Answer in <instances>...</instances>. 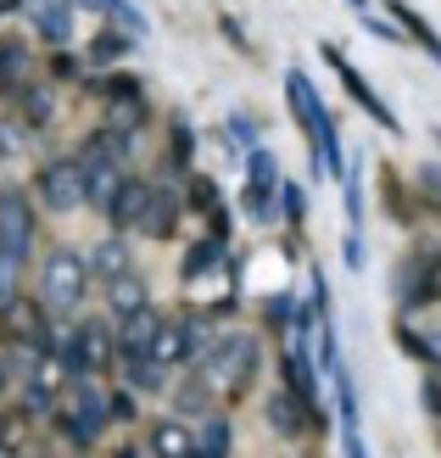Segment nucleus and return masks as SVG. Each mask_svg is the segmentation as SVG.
I'll use <instances>...</instances> for the list:
<instances>
[{"label": "nucleus", "instance_id": "5701e85b", "mask_svg": "<svg viewBox=\"0 0 441 458\" xmlns=\"http://www.w3.org/2000/svg\"><path fill=\"white\" fill-rule=\"evenodd\" d=\"M224 258H229V241L207 235V241H196L191 251H184V268H179V274H184V280H201V274H207V268H218Z\"/></svg>", "mask_w": 441, "mask_h": 458}, {"label": "nucleus", "instance_id": "423d86ee", "mask_svg": "<svg viewBox=\"0 0 441 458\" xmlns=\"http://www.w3.org/2000/svg\"><path fill=\"white\" fill-rule=\"evenodd\" d=\"M318 51H324V62L335 67V79H341V89H346V96H352V101H358V106L369 112V118H375L380 129H391V134H403V118H397V112H391V106H386L380 96H375V84L363 79V67H358L352 56H346L341 45H318Z\"/></svg>", "mask_w": 441, "mask_h": 458}, {"label": "nucleus", "instance_id": "393cba45", "mask_svg": "<svg viewBox=\"0 0 441 458\" xmlns=\"http://www.w3.org/2000/svg\"><path fill=\"white\" fill-rule=\"evenodd\" d=\"M241 213H246L251 224H274V218H280V185H274V191L246 185V191H241Z\"/></svg>", "mask_w": 441, "mask_h": 458}, {"label": "nucleus", "instance_id": "6e6552de", "mask_svg": "<svg viewBox=\"0 0 441 458\" xmlns=\"http://www.w3.org/2000/svg\"><path fill=\"white\" fill-rule=\"evenodd\" d=\"M6 330H12V347H34V352H51V313H45V302H34V296H12L6 308Z\"/></svg>", "mask_w": 441, "mask_h": 458}, {"label": "nucleus", "instance_id": "dca6fc26", "mask_svg": "<svg viewBox=\"0 0 441 458\" xmlns=\"http://www.w3.org/2000/svg\"><path fill=\"white\" fill-rule=\"evenodd\" d=\"M84 168H123L129 163V134H112V129H96L79 151Z\"/></svg>", "mask_w": 441, "mask_h": 458}, {"label": "nucleus", "instance_id": "0eeeda50", "mask_svg": "<svg viewBox=\"0 0 441 458\" xmlns=\"http://www.w3.org/2000/svg\"><path fill=\"white\" fill-rule=\"evenodd\" d=\"M441 296V274H436V251H413L397 268V308L403 313H420Z\"/></svg>", "mask_w": 441, "mask_h": 458}, {"label": "nucleus", "instance_id": "de8ad7c7", "mask_svg": "<svg viewBox=\"0 0 441 458\" xmlns=\"http://www.w3.org/2000/svg\"><path fill=\"white\" fill-rule=\"evenodd\" d=\"M436 274H441V246H436Z\"/></svg>", "mask_w": 441, "mask_h": 458}, {"label": "nucleus", "instance_id": "f8f14e48", "mask_svg": "<svg viewBox=\"0 0 441 458\" xmlns=\"http://www.w3.org/2000/svg\"><path fill=\"white\" fill-rule=\"evenodd\" d=\"M29 84H34V56H29V45L12 39V34H0V96H22Z\"/></svg>", "mask_w": 441, "mask_h": 458}, {"label": "nucleus", "instance_id": "f704fd0d", "mask_svg": "<svg viewBox=\"0 0 441 458\" xmlns=\"http://www.w3.org/2000/svg\"><path fill=\"white\" fill-rule=\"evenodd\" d=\"M341 258H346V268H363V235H352V229H346V246H341Z\"/></svg>", "mask_w": 441, "mask_h": 458}, {"label": "nucleus", "instance_id": "473e14b6", "mask_svg": "<svg viewBox=\"0 0 441 458\" xmlns=\"http://www.w3.org/2000/svg\"><path fill=\"white\" fill-rule=\"evenodd\" d=\"M191 151H196V134L184 123H174V168H191Z\"/></svg>", "mask_w": 441, "mask_h": 458}, {"label": "nucleus", "instance_id": "c9c22d12", "mask_svg": "<svg viewBox=\"0 0 441 458\" xmlns=\"http://www.w3.org/2000/svg\"><path fill=\"white\" fill-rule=\"evenodd\" d=\"M106 408H112V420H123V425L134 420V397H129V392H118V397H106Z\"/></svg>", "mask_w": 441, "mask_h": 458}, {"label": "nucleus", "instance_id": "4be33fe9", "mask_svg": "<svg viewBox=\"0 0 441 458\" xmlns=\"http://www.w3.org/2000/svg\"><path fill=\"white\" fill-rule=\"evenodd\" d=\"M123 386H129V392L157 397V392H168V369L151 363V358H123Z\"/></svg>", "mask_w": 441, "mask_h": 458}, {"label": "nucleus", "instance_id": "6ab92c4d", "mask_svg": "<svg viewBox=\"0 0 441 458\" xmlns=\"http://www.w3.org/2000/svg\"><path fill=\"white\" fill-rule=\"evenodd\" d=\"M386 12H391V17H397V29H403V34H408L413 45H425V51L436 56V67H441V34L430 29V22H425L420 12H413V6H408V0H386Z\"/></svg>", "mask_w": 441, "mask_h": 458}, {"label": "nucleus", "instance_id": "9b49d317", "mask_svg": "<svg viewBox=\"0 0 441 458\" xmlns=\"http://www.w3.org/2000/svg\"><path fill=\"white\" fill-rule=\"evenodd\" d=\"M162 325H168V318H162L157 308H140V313L118 318V358H151Z\"/></svg>", "mask_w": 441, "mask_h": 458}, {"label": "nucleus", "instance_id": "a19ab883", "mask_svg": "<svg viewBox=\"0 0 441 458\" xmlns=\"http://www.w3.org/2000/svg\"><path fill=\"white\" fill-rule=\"evenodd\" d=\"M346 458H369V447H363L358 430H346Z\"/></svg>", "mask_w": 441, "mask_h": 458}, {"label": "nucleus", "instance_id": "72a5a7b5", "mask_svg": "<svg viewBox=\"0 0 441 458\" xmlns=\"http://www.w3.org/2000/svg\"><path fill=\"white\" fill-rule=\"evenodd\" d=\"M369 22V34H375V39H391V45H397V39H408L403 29H397V22H380V17H363Z\"/></svg>", "mask_w": 441, "mask_h": 458}, {"label": "nucleus", "instance_id": "f257e3e1", "mask_svg": "<svg viewBox=\"0 0 441 458\" xmlns=\"http://www.w3.org/2000/svg\"><path fill=\"white\" fill-rule=\"evenodd\" d=\"M285 101H291V112H296L301 134H308V146H313V157H318V168L330 174V179H346V157H341L335 118L324 112L318 89H313V79L301 73V67H291V73H285Z\"/></svg>", "mask_w": 441, "mask_h": 458}, {"label": "nucleus", "instance_id": "e433bc0d", "mask_svg": "<svg viewBox=\"0 0 441 458\" xmlns=\"http://www.w3.org/2000/svg\"><path fill=\"white\" fill-rule=\"evenodd\" d=\"M420 185H425L430 196H441V168H436V163H425V168H420Z\"/></svg>", "mask_w": 441, "mask_h": 458}, {"label": "nucleus", "instance_id": "ddd939ff", "mask_svg": "<svg viewBox=\"0 0 441 458\" xmlns=\"http://www.w3.org/2000/svg\"><path fill=\"white\" fill-rule=\"evenodd\" d=\"M146 208H151V185L146 179H123V191L106 201V218H112V229H140V218H146Z\"/></svg>", "mask_w": 441, "mask_h": 458}, {"label": "nucleus", "instance_id": "c756f323", "mask_svg": "<svg viewBox=\"0 0 441 458\" xmlns=\"http://www.w3.org/2000/svg\"><path fill=\"white\" fill-rule=\"evenodd\" d=\"M191 196H196V201H191L196 213H207V218H218V213H224V196H218L213 179H191Z\"/></svg>", "mask_w": 441, "mask_h": 458}, {"label": "nucleus", "instance_id": "7ed1b4c3", "mask_svg": "<svg viewBox=\"0 0 441 458\" xmlns=\"http://www.w3.org/2000/svg\"><path fill=\"white\" fill-rule=\"evenodd\" d=\"M106 420H112V408H106L101 380H96V375L67 380V403H62V414H56L62 437L73 442V447H89V442H96L101 430H106Z\"/></svg>", "mask_w": 441, "mask_h": 458}, {"label": "nucleus", "instance_id": "39448f33", "mask_svg": "<svg viewBox=\"0 0 441 458\" xmlns=\"http://www.w3.org/2000/svg\"><path fill=\"white\" fill-rule=\"evenodd\" d=\"M39 201L51 213H79V208H89V179H84L79 157H56V163L39 168Z\"/></svg>", "mask_w": 441, "mask_h": 458}, {"label": "nucleus", "instance_id": "a878e982", "mask_svg": "<svg viewBox=\"0 0 441 458\" xmlns=\"http://www.w3.org/2000/svg\"><path fill=\"white\" fill-rule=\"evenodd\" d=\"M196 453H201V458H229V420H224V414H207V420H201Z\"/></svg>", "mask_w": 441, "mask_h": 458}, {"label": "nucleus", "instance_id": "c03bdc74", "mask_svg": "<svg viewBox=\"0 0 441 458\" xmlns=\"http://www.w3.org/2000/svg\"><path fill=\"white\" fill-rule=\"evenodd\" d=\"M22 6V0H0V17H6V12H17Z\"/></svg>", "mask_w": 441, "mask_h": 458}, {"label": "nucleus", "instance_id": "2f4dec72", "mask_svg": "<svg viewBox=\"0 0 441 458\" xmlns=\"http://www.w3.org/2000/svg\"><path fill=\"white\" fill-rule=\"evenodd\" d=\"M123 51H129L123 34H101L96 45H89V62H112V56H123Z\"/></svg>", "mask_w": 441, "mask_h": 458}, {"label": "nucleus", "instance_id": "20e7f679", "mask_svg": "<svg viewBox=\"0 0 441 458\" xmlns=\"http://www.w3.org/2000/svg\"><path fill=\"white\" fill-rule=\"evenodd\" d=\"M84 291H89V263L73 246H56L51 258L39 263V302H45V313H79Z\"/></svg>", "mask_w": 441, "mask_h": 458}, {"label": "nucleus", "instance_id": "cd10ccee", "mask_svg": "<svg viewBox=\"0 0 441 458\" xmlns=\"http://www.w3.org/2000/svg\"><path fill=\"white\" fill-rule=\"evenodd\" d=\"M140 123H146V101H112L106 106V129L112 134H134Z\"/></svg>", "mask_w": 441, "mask_h": 458}, {"label": "nucleus", "instance_id": "412c9836", "mask_svg": "<svg viewBox=\"0 0 441 458\" xmlns=\"http://www.w3.org/2000/svg\"><path fill=\"white\" fill-rule=\"evenodd\" d=\"M106 302H112V313H118V318H129V313L151 308L146 280H140V274H123V280H112V285H106Z\"/></svg>", "mask_w": 441, "mask_h": 458}, {"label": "nucleus", "instance_id": "1a4fd4ad", "mask_svg": "<svg viewBox=\"0 0 441 458\" xmlns=\"http://www.w3.org/2000/svg\"><path fill=\"white\" fill-rule=\"evenodd\" d=\"M0 251L22 263L34 251V208L22 191H0Z\"/></svg>", "mask_w": 441, "mask_h": 458}, {"label": "nucleus", "instance_id": "4c0bfd02", "mask_svg": "<svg viewBox=\"0 0 441 458\" xmlns=\"http://www.w3.org/2000/svg\"><path fill=\"white\" fill-rule=\"evenodd\" d=\"M425 408H430V414H441V380L436 375L425 380Z\"/></svg>", "mask_w": 441, "mask_h": 458}, {"label": "nucleus", "instance_id": "9d476101", "mask_svg": "<svg viewBox=\"0 0 441 458\" xmlns=\"http://www.w3.org/2000/svg\"><path fill=\"white\" fill-rule=\"evenodd\" d=\"M263 414H268V430H274V437H285V442H296L301 430H318V414L296 392H274L263 403Z\"/></svg>", "mask_w": 441, "mask_h": 458}, {"label": "nucleus", "instance_id": "aec40b11", "mask_svg": "<svg viewBox=\"0 0 441 458\" xmlns=\"http://www.w3.org/2000/svg\"><path fill=\"white\" fill-rule=\"evenodd\" d=\"M151 363H162V369H174V363H191V325L184 318H168L151 347Z\"/></svg>", "mask_w": 441, "mask_h": 458}, {"label": "nucleus", "instance_id": "7c9ffc66", "mask_svg": "<svg viewBox=\"0 0 441 458\" xmlns=\"http://www.w3.org/2000/svg\"><path fill=\"white\" fill-rule=\"evenodd\" d=\"M179 414H207V408H213V392H207L201 380H191V386H179Z\"/></svg>", "mask_w": 441, "mask_h": 458}, {"label": "nucleus", "instance_id": "2eb2a0df", "mask_svg": "<svg viewBox=\"0 0 441 458\" xmlns=\"http://www.w3.org/2000/svg\"><path fill=\"white\" fill-rule=\"evenodd\" d=\"M179 213H184V196H179V191H162V185H151V208H146V218H140V235H151V241H168L174 229H179Z\"/></svg>", "mask_w": 441, "mask_h": 458}, {"label": "nucleus", "instance_id": "f3484780", "mask_svg": "<svg viewBox=\"0 0 441 458\" xmlns=\"http://www.w3.org/2000/svg\"><path fill=\"white\" fill-rule=\"evenodd\" d=\"M151 453L157 458H201L196 453V430L184 420H157L151 425Z\"/></svg>", "mask_w": 441, "mask_h": 458}, {"label": "nucleus", "instance_id": "c85d7f7f", "mask_svg": "<svg viewBox=\"0 0 441 458\" xmlns=\"http://www.w3.org/2000/svg\"><path fill=\"white\" fill-rule=\"evenodd\" d=\"M280 218H285V224H301V218H308V191L291 185V179H280Z\"/></svg>", "mask_w": 441, "mask_h": 458}, {"label": "nucleus", "instance_id": "4468645a", "mask_svg": "<svg viewBox=\"0 0 441 458\" xmlns=\"http://www.w3.org/2000/svg\"><path fill=\"white\" fill-rule=\"evenodd\" d=\"M22 6H29L39 39H51V45L73 39V6H67V0H22Z\"/></svg>", "mask_w": 441, "mask_h": 458}, {"label": "nucleus", "instance_id": "49530a36", "mask_svg": "<svg viewBox=\"0 0 441 458\" xmlns=\"http://www.w3.org/2000/svg\"><path fill=\"white\" fill-rule=\"evenodd\" d=\"M112 458H140V453H134V447H118V453H112Z\"/></svg>", "mask_w": 441, "mask_h": 458}, {"label": "nucleus", "instance_id": "ea45409f", "mask_svg": "<svg viewBox=\"0 0 441 458\" xmlns=\"http://www.w3.org/2000/svg\"><path fill=\"white\" fill-rule=\"evenodd\" d=\"M229 134H241V140H246V146H258V129H251L246 118H229Z\"/></svg>", "mask_w": 441, "mask_h": 458}, {"label": "nucleus", "instance_id": "f03ea898", "mask_svg": "<svg viewBox=\"0 0 441 458\" xmlns=\"http://www.w3.org/2000/svg\"><path fill=\"white\" fill-rule=\"evenodd\" d=\"M196 369H201L196 380L207 386V392H229V397H241L246 386L258 380V369H263V341H258V335H246V330H229V335L213 341V352H207Z\"/></svg>", "mask_w": 441, "mask_h": 458}, {"label": "nucleus", "instance_id": "58836bf2", "mask_svg": "<svg viewBox=\"0 0 441 458\" xmlns=\"http://www.w3.org/2000/svg\"><path fill=\"white\" fill-rule=\"evenodd\" d=\"M51 73H56V79H79V62H73V56H56Z\"/></svg>", "mask_w": 441, "mask_h": 458}, {"label": "nucleus", "instance_id": "bb28decb", "mask_svg": "<svg viewBox=\"0 0 441 458\" xmlns=\"http://www.w3.org/2000/svg\"><path fill=\"white\" fill-rule=\"evenodd\" d=\"M246 185H263V191L280 185V163H274L268 146H251V151H246Z\"/></svg>", "mask_w": 441, "mask_h": 458}, {"label": "nucleus", "instance_id": "79ce46f5", "mask_svg": "<svg viewBox=\"0 0 441 458\" xmlns=\"http://www.w3.org/2000/svg\"><path fill=\"white\" fill-rule=\"evenodd\" d=\"M79 6H96V12H118L123 0H79Z\"/></svg>", "mask_w": 441, "mask_h": 458}, {"label": "nucleus", "instance_id": "a211bd4d", "mask_svg": "<svg viewBox=\"0 0 441 458\" xmlns=\"http://www.w3.org/2000/svg\"><path fill=\"white\" fill-rule=\"evenodd\" d=\"M89 274H101V280L112 285V280H123V274H134L129 268V246H123V235H106V241H96V251H89Z\"/></svg>", "mask_w": 441, "mask_h": 458}, {"label": "nucleus", "instance_id": "b1692460", "mask_svg": "<svg viewBox=\"0 0 441 458\" xmlns=\"http://www.w3.org/2000/svg\"><path fill=\"white\" fill-rule=\"evenodd\" d=\"M17 112H22V123H29V129H45V123L56 118V96H51L45 84H29V89L17 96Z\"/></svg>", "mask_w": 441, "mask_h": 458}, {"label": "nucleus", "instance_id": "a18cd8bd", "mask_svg": "<svg viewBox=\"0 0 441 458\" xmlns=\"http://www.w3.org/2000/svg\"><path fill=\"white\" fill-rule=\"evenodd\" d=\"M346 6H352V12H363V17H369V0H346Z\"/></svg>", "mask_w": 441, "mask_h": 458}, {"label": "nucleus", "instance_id": "37998d69", "mask_svg": "<svg viewBox=\"0 0 441 458\" xmlns=\"http://www.w3.org/2000/svg\"><path fill=\"white\" fill-rule=\"evenodd\" d=\"M6 386H12V363L0 358V397H6Z\"/></svg>", "mask_w": 441, "mask_h": 458}]
</instances>
